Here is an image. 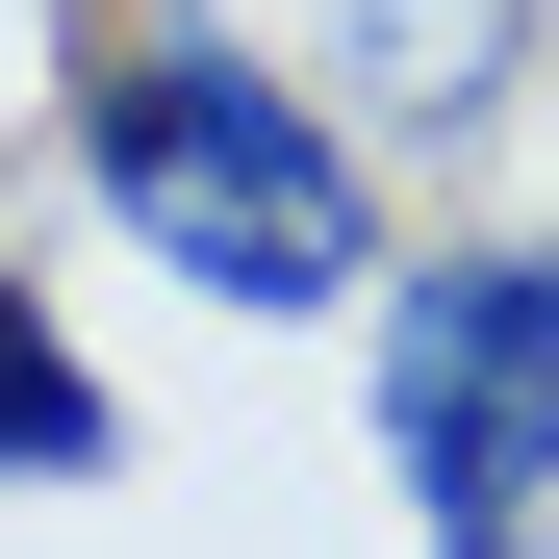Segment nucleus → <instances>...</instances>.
<instances>
[{"instance_id":"1","label":"nucleus","mask_w":559,"mask_h":559,"mask_svg":"<svg viewBox=\"0 0 559 559\" xmlns=\"http://www.w3.org/2000/svg\"><path fill=\"white\" fill-rule=\"evenodd\" d=\"M76 178H103L204 306H254V331L382 306V178H356V128L280 51H229V26H128L103 76H76Z\"/></svg>"},{"instance_id":"2","label":"nucleus","mask_w":559,"mask_h":559,"mask_svg":"<svg viewBox=\"0 0 559 559\" xmlns=\"http://www.w3.org/2000/svg\"><path fill=\"white\" fill-rule=\"evenodd\" d=\"M382 457H407L432 559L559 509V229H484V254L382 280Z\"/></svg>"},{"instance_id":"3","label":"nucleus","mask_w":559,"mask_h":559,"mask_svg":"<svg viewBox=\"0 0 559 559\" xmlns=\"http://www.w3.org/2000/svg\"><path fill=\"white\" fill-rule=\"evenodd\" d=\"M0 484H103V382H76V331L0 280Z\"/></svg>"},{"instance_id":"4","label":"nucleus","mask_w":559,"mask_h":559,"mask_svg":"<svg viewBox=\"0 0 559 559\" xmlns=\"http://www.w3.org/2000/svg\"><path fill=\"white\" fill-rule=\"evenodd\" d=\"M356 51H382V103H484L509 76V0H356Z\"/></svg>"},{"instance_id":"5","label":"nucleus","mask_w":559,"mask_h":559,"mask_svg":"<svg viewBox=\"0 0 559 559\" xmlns=\"http://www.w3.org/2000/svg\"><path fill=\"white\" fill-rule=\"evenodd\" d=\"M457 559H534V534H457Z\"/></svg>"}]
</instances>
